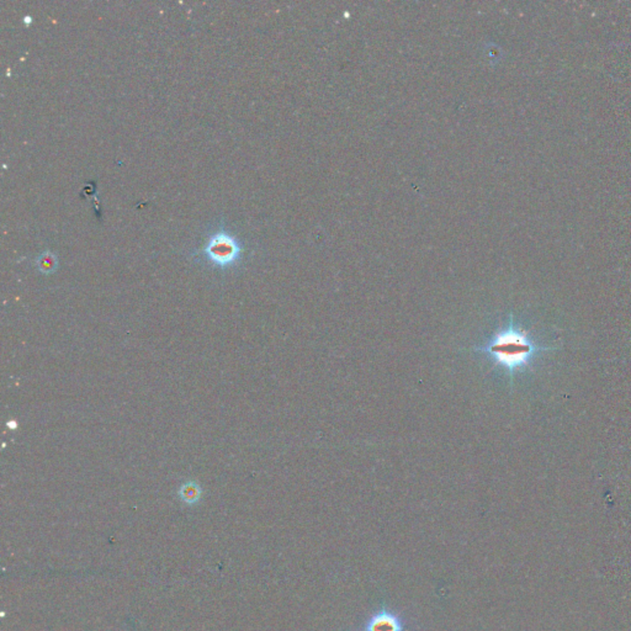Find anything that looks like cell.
I'll return each mask as SVG.
<instances>
[{
    "label": "cell",
    "mask_w": 631,
    "mask_h": 631,
    "mask_svg": "<svg viewBox=\"0 0 631 631\" xmlns=\"http://www.w3.org/2000/svg\"><path fill=\"white\" fill-rule=\"evenodd\" d=\"M552 346H542L530 338L527 330L517 325L512 317L508 325L497 332L487 344L476 348V351L488 355L494 364L506 370L511 379L527 369L539 355L551 350Z\"/></svg>",
    "instance_id": "6da1fadb"
},
{
    "label": "cell",
    "mask_w": 631,
    "mask_h": 631,
    "mask_svg": "<svg viewBox=\"0 0 631 631\" xmlns=\"http://www.w3.org/2000/svg\"><path fill=\"white\" fill-rule=\"evenodd\" d=\"M204 256L212 265L230 268L235 265L241 256V246L235 237L226 232H217L207 239Z\"/></svg>",
    "instance_id": "7a4b0ae2"
},
{
    "label": "cell",
    "mask_w": 631,
    "mask_h": 631,
    "mask_svg": "<svg viewBox=\"0 0 631 631\" xmlns=\"http://www.w3.org/2000/svg\"><path fill=\"white\" fill-rule=\"evenodd\" d=\"M361 631H407V621L397 611L381 606L365 621Z\"/></svg>",
    "instance_id": "3957f363"
},
{
    "label": "cell",
    "mask_w": 631,
    "mask_h": 631,
    "mask_svg": "<svg viewBox=\"0 0 631 631\" xmlns=\"http://www.w3.org/2000/svg\"><path fill=\"white\" fill-rule=\"evenodd\" d=\"M201 494V487L196 481H187V482L182 483L177 491V496L180 497L182 502L187 503L189 506L196 504L200 501Z\"/></svg>",
    "instance_id": "277c9868"
},
{
    "label": "cell",
    "mask_w": 631,
    "mask_h": 631,
    "mask_svg": "<svg viewBox=\"0 0 631 631\" xmlns=\"http://www.w3.org/2000/svg\"><path fill=\"white\" fill-rule=\"evenodd\" d=\"M36 265L42 274H52L57 269V258L51 251H44L36 259Z\"/></svg>",
    "instance_id": "5b68a950"
},
{
    "label": "cell",
    "mask_w": 631,
    "mask_h": 631,
    "mask_svg": "<svg viewBox=\"0 0 631 631\" xmlns=\"http://www.w3.org/2000/svg\"><path fill=\"white\" fill-rule=\"evenodd\" d=\"M16 425H18V423H16L15 420H11V423H10V422H8V427H11V428H13V430H14V429H16Z\"/></svg>",
    "instance_id": "8992f818"
}]
</instances>
